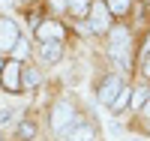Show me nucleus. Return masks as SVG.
<instances>
[{
  "instance_id": "13",
  "label": "nucleus",
  "mask_w": 150,
  "mask_h": 141,
  "mask_svg": "<svg viewBox=\"0 0 150 141\" xmlns=\"http://www.w3.org/2000/svg\"><path fill=\"white\" fill-rule=\"evenodd\" d=\"M105 6H108L111 15H123L129 9V0H105Z\"/></svg>"
},
{
  "instance_id": "19",
  "label": "nucleus",
  "mask_w": 150,
  "mask_h": 141,
  "mask_svg": "<svg viewBox=\"0 0 150 141\" xmlns=\"http://www.w3.org/2000/svg\"><path fill=\"white\" fill-rule=\"evenodd\" d=\"M144 111H147V114H150V96H147V105H144Z\"/></svg>"
},
{
  "instance_id": "16",
  "label": "nucleus",
  "mask_w": 150,
  "mask_h": 141,
  "mask_svg": "<svg viewBox=\"0 0 150 141\" xmlns=\"http://www.w3.org/2000/svg\"><path fill=\"white\" fill-rule=\"evenodd\" d=\"M15 117H18V114H15V108H9V105H0V126H9Z\"/></svg>"
},
{
  "instance_id": "14",
  "label": "nucleus",
  "mask_w": 150,
  "mask_h": 141,
  "mask_svg": "<svg viewBox=\"0 0 150 141\" xmlns=\"http://www.w3.org/2000/svg\"><path fill=\"white\" fill-rule=\"evenodd\" d=\"M27 54H30V48H27V42H24V39H18L15 45H12V57H15L18 63H21L24 57H27Z\"/></svg>"
},
{
  "instance_id": "1",
  "label": "nucleus",
  "mask_w": 150,
  "mask_h": 141,
  "mask_svg": "<svg viewBox=\"0 0 150 141\" xmlns=\"http://www.w3.org/2000/svg\"><path fill=\"white\" fill-rule=\"evenodd\" d=\"M108 33H111V57H114L120 66H129V45H132L129 30L126 27H114Z\"/></svg>"
},
{
  "instance_id": "21",
  "label": "nucleus",
  "mask_w": 150,
  "mask_h": 141,
  "mask_svg": "<svg viewBox=\"0 0 150 141\" xmlns=\"http://www.w3.org/2000/svg\"><path fill=\"white\" fill-rule=\"evenodd\" d=\"M0 69H3V60H0Z\"/></svg>"
},
{
  "instance_id": "3",
  "label": "nucleus",
  "mask_w": 150,
  "mask_h": 141,
  "mask_svg": "<svg viewBox=\"0 0 150 141\" xmlns=\"http://www.w3.org/2000/svg\"><path fill=\"white\" fill-rule=\"evenodd\" d=\"M90 30L93 33H108L111 30V12L105 0H93L90 3Z\"/></svg>"
},
{
  "instance_id": "17",
  "label": "nucleus",
  "mask_w": 150,
  "mask_h": 141,
  "mask_svg": "<svg viewBox=\"0 0 150 141\" xmlns=\"http://www.w3.org/2000/svg\"><path fill=\"white\" fill-rule=\"evenodd\" d=\"M33 135H36V126H33V123H21V126H18V138H24V141H30Z\"/></svg>"
},
{
  "instance_id": "7",
  "label": "nucleus",
  "mask_w": 150,
  "mask_h": 141,
  "mask_svg": "<svg viewBox=\"0 0 150 141\" xmlns=\"http://www.w3.org/2000/svg\"><path fill=\"white\" fill-rule=\"evenodd\" d=\"M36 39L39 42H60L63 39V27L57 21H42V24H36Z\"/></svg>"
},
{
  "instance_id": "18",
  "label": "nucleus",
  "mask_w": 150,
  "mask_h": 141,
  "mask_svg": "<svg viewBox=\"0 0 150 141\" xmlns=\"http://www.w3.org/2000/svg\"><path fill=\"white\" fill-rule=\"evenodd\" d=\"M144 75H150V57H144Z\"/></svg>"
},
{
  "instance_id": "10",
  "label": "nucleus",
  "mask_w": 150,
  "mask_h": 141,
  "mask_svg": "<svg viewBox=\"0 0 150 141\" xmlns=\"http://www.w3.org/2000/svg\"><path fill=\"white\" fill-rule=\"evenodd\" d=\"M66 9L72 12V15H87V12H90V0H66Z\"/></svg>"
},
{
  "instance_id": "5",
  "label": "nucleus",
  "mask_w": 150,
  "mask_h": 141,
  "mask_svg": "<svg viewBox=\"0 0 150 141\" xmlns=\"http://www.w3.org/2000/svg\"><path fill=\"white\" fill-rule=\"evenodd\" d=\"M21 63L18 60H9V63H3V69H0V81H3V87L9 93H15L18 87H21Z\"/></svg>"
},
{
  "instance_id": "20",
  "label": "nucleus",
  "mask_w": 150,
  "mask_h": 141,
  "mask_svg": "<svg viewBox=\"0 0 150 141\" xmlns=\"http://www.w3.org/2000/svg\"><path fill=\"white\" fill-rule=\"evenodd\" d=\"M0 6H9V0H0Z\"/></svg>"
},
{
  "instance_id": "2",
  "label": "nucleus",
  "mask_w": 150,
  "mask_h": 141,
  "mask_svg": "<svg viewBox=\"0 0 150 141\" xmlns=\"http://www.w3.org/2000/svg\"><path fill=\"white\" fill-rule=\"evenodd\" d=\"M120 90H123V78L111 72V75L102 78V84L96 87V99L102 102V105H114V99L120 96Z\"/></svg>"
},
{
  "instance_id": "8",
  "label": "nucleus",
  "mask_w": 150,
  "mask_h": 141,
  "mask_svg": "<svg viewBox=\"0 0 150 141\" xmlns=\"http://www.w3.org/2000/svg\"><path fill=\"white\" fill-rule=\"evenodd\" d=\"M66 141H96V129L90 123H72L69 129L63 132Z\"/></svg>"
},
{
  "instance_id": "4",
  "label": "nucleus",
  "mask_w": 150,
  "mask_h": 141,
  "mask_svg": "<svg viewBox=\"0 0 150 141\" xmlns=\"http://www.w3.org/2000/svg\"><path fill=\"white\" fill-rule=\"evenodd\" d=\"M72 123H75L72 105H69V102H57V105L51 108V129H54V132H66Z\"/></svg>"
},
{
  "instance_id": "9",
  "label": "nucleus",
  "mask_w": 150,
  "mask_h": 141,
  "mask_svg": "<svg viewBox=\"0 0 150 141\" xmlns=\"http://www.w3.org/2000/svg\"><path fill=\"white\" fill-rule=\"evenodd\" d=\"M60 57H63V45L60 42H42L39 45V60L42 63H57Z\"/></svg>"
},
{
  "instance_id": "6",
  "label": "nucleus",
  "mask_w": 150,
  "mask_h": 141,
  "mask_svg": "<svg viewBox=\"0 0 150 141\" xmlns=\"http://www.w3.org/2000/svg\"><path fill=\"white\" fill-rule=\"evenodd\" d=\"M21 39L18 36V27H15V21H9V18H0V51H12V45H15Z\"/></svg>"
},
{
  "instance_id": "11",
  "label": "nucleus",
  "mask_w": 150,
  "mask_h": 141,
  "mask_svg": "<svg viewBox=\"0 0 150 141\" xmlns=\"http://www.w3.org/2000/svg\"><path fill=\"white\" fill-rule=\"evenodd\" d=\"M147 96H150L147 87H135V90H132V99H129V105H132V108H144V105H147Z\"/></svg>"
},
{
  "instance_id": "12",
  "label": "nucleus",
  "mask_w": 150,
  "mask_h": 141,
  "mask_svg": "<svg viewBox=\"0 0 150 141\" xmlns=\"http://www.w3.org/2000/svg\"><path fill=\"white\" fill-rule=\"evenodd\" d=\"M39 78H42L39 69H21V84H24V87H36Z\"/></svg>"
},
{
  "instance_id": "15",
  "label": "nucleus",
  "mask_w": 150,
  "mask_h": 141,
  "mask_svg": "<svg viewBox=\"0 0 150 141\" xmlns=\"http://www.w3.org/2000/svg\"><path fill=\"white\" fill-rule=\"evenodd\" d=\"M129 99H132V90H126V87H123V90H120V96L114 99V105H111V108H114V111H123V108L129 105Z\"/></svg>"
}]
</instances>
